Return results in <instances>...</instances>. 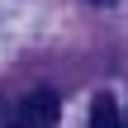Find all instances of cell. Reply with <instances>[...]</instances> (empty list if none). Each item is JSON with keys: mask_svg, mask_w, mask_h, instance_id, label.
Instances as JSON below:
<instances>
[{"mask_svg": "<svg viewBox=\"0 0 128 128\" xmlns=\"http://www.w3.org/2000/svg\"><path fill=\"white\" fill-rule=\"evenodd\" d=\"M57 119H62V100L52 90H33V95L14 100L10 114H5L10 128H57Z\"/></svg>", "mask_w": 128, "mask_h": 128, "instance_id": "6da1fadb", "label": "cell"}, {"mask_svg": "<svg viewBox=\"0 0 128 128\" xmlns=\"http://www.w3.org/2000/svg\"><path fill=\"white\" fill-rule=\"evenodd\" d=\"M90 128H124L119 104H114L109 95H95V104H90Z\"/></svg>", "mask_w": 128, "mask_h": 128, "instance_id": "7a4b0ae2", "label": "cell"}, {"mask_svg": "<svg viewBox=\"0 0 128 128\" xmlns=\"http://www.w3.org/2000/svg\"><path fill=\"white\" fill-rule=\"evenodd\" d=\"M100 5H109V0H100Z\"/></svg>", "mask_w": 128, "mask_h": 128, "instance_id": "3957f363", "label": "cell"}]
</instances>
